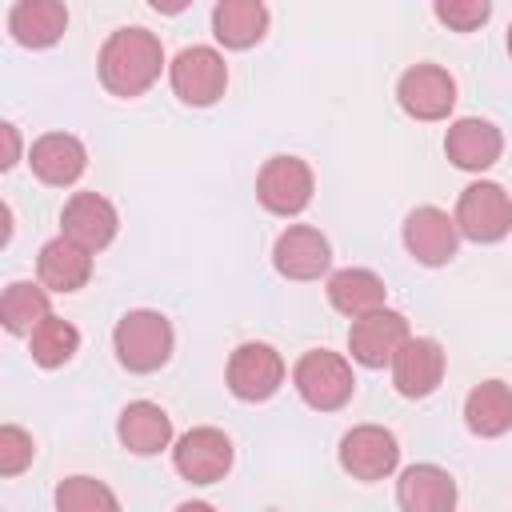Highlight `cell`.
<instances>
[{
  "instance_id": "1",
  "label": "cell",
  "mask_w": 512,
  "mask_h": 512,
  "mask_svg": "<svg viewBox=\"0 0 512 512\" xmlns=\"http://www.w3.org/2000/svg\"><path fill=\"white\" fill-rule=\"evenodd\" d=\"M100 84L112 96H144L164 72V44L148 28H116L100 48Z\"/></svg>"
},
{
  "instance_id": "2",
  "label": "cell",
  "mask_w": 512,
  "mask_h": 512,
  "mask_svg": "<svg viewBox=\"0 0 512 512\" xmlns=\"http://www.w3.org/2000/svg\"><path fill=\"white\" fill-rule=\"evenodd\" d=\"M172 344H176L172 320L164 312H156V308H132L112 328L116 360H120V368H128L136 376L164 368L168 356H172Z\"/></svg>"
},
{
  "instance_id": "3",
  "label": "cell",
  "mask_w": 512,
  "mask_h": 512,
  "mask_svg": "<svg viewBox=\"0 0 512 512\" xmlns=\"http://www.w3.org/2000/svg\"><path fill=\"white\" fill-rule=\"evenodd\" d=\"M292 384L300 392V400L316 412H336L352 400L356 392V376H352V364L340 356V352H328V348H312L296 360L292 368Z\"/></svg>"
},
{
  "instance_id": "4",
  "label": "cell",
  "mask_w": 512,
  "mask_h": 512,
  "mask_svg": "<svg viewBox=\"0 0 512 512\" xmlns=\"http://www.w3.org/2000/svg\"><path fill=\"white\" fill-rule=\"evenodd\" d=\"M456 228L472 244H496L512 232V200L496 180H476L456 200Z\"/></svg>"
},
{
  "instance_id": "5",
  "label": "cell",
  "mask_w": 512,
  "mask_h": 512,
  "mask_svg": "<svg viewBox=\"0 0 512 512\" xmlns=\"http://www.w3.org/2000/svg\"><path fill=\"white\" fill-rule=\"evenodd\" d=\"M224 380H228V392L236 400H248V404L272 400L284 384V356L264 340H244L228 356Z\"/></svg>"
},
{
  "instance_id": "6",
  "label": "cell",
  "mask_w": 512,
  "mask_h": 512,
  "mask_svg": "<svg viewBox=\"0 0 512 512\" xmlns=\"http://www.w3.org/2000/svg\"><path fill=\"white\" fill-rule=\"evenodd\" d=\"M168 80H172V92L192 104V108H208L224 96L228 88V64L216 48L208 44H192L184 52H176V60L168 64Z\"/></svg>"
},
{
  "instance_id": "7",
  "label": "cell",
  "mask_w": 512,
  "mask_h": 512,
  "mask_svg": "<svg viewBox=\"0 0 512 512\" xmlns=\"http://www.w3.org/2000/svg\"><path fill=\"white\" fill-rule=\"evenodd\" d=\"M316 176L300 156H272L256 176V200L272 216H300L312 204Z\"/></svg>"
},
{
  "instance_id": "8",
  "label": "cell",
  "mask_w": 512,
  "mask_h": 512,
  "mask_svg": "<svg viewBox=\"0 0 512 512\" xmlns=\"http://www.w3.org/2000/svg\"><path fill=\"white\" fill-rule=\"evenodd\" d=\"M400 464V444L396 436L384 428V424H356L344 432L340 440V468L352 476V480H384L392 476Z\"/></svg>"
},
{
  "instance_id": "9",
  "label": "cell",
  "mask_w": 512,
  "mask_h": 512,
  "mask_svg": "<svg viewBox=\"0 0 512 512\" xmlns=\"http://www.w3.org/2000/svg\"><path fill=\"white\" fill-rule=\"evenodd\" d=\"M172 464L192 484H216L232 468V440L212 424L188 428L172 448Z\"/></svg>"
},
{
  "instance_id": "10",
  "label": "cell",
  "mask_w": 512,
  "mask_h": 512,
  "mask_svg": "<svg viewBox=\"0 0 512 512\" xmlns=\"http://www.w3.org/2000/svg\"><path fill=\"white\" fill-rule=\"evenodd\" d=\"M396 100L412 120H444L456 104V80L440 64H412L396 80Z\"/></svg>"
},
{
  "instance_id": "11",
  "label": "cell",
  "mask_w": 512,
  "mask_h": 512,
  "mask_svg": "<svg viewBox=\"0 0 512 512\" xmlns=\"http://www.w3.org/2000/svg\"><path fill=\"white\" fill-rule=\"evenodd\" d=\"M408 336L412 332H408L404 312L380 308V312H368V316L352 320V328H348V352L364 368H384V364H392V356L404 348Z\"/></svg>"
},
{
  "instance_id": "12",
  "label": "cell",
  "mask_w": 512,
  "mask_h": 512,
  "mask_svg": "<svg viewBox=\"0 0 512 512\" xmlns=\"http://www.w3.org/2000/svg\"><path fill=\"white\" fill-rule=\"evenodd\" d=\"M404 248L412 252L416 264L424 268H440L456 256L460 248V228H456V216H448L444 208H412L408 220H404Z\"/></svg>"
},
{
  "instance_id": "13",
  "label": "cell",
  "mask_w": 512,
  "mask_h": 512,
  "mask_svg": "<svg viewBox=\"0 0 512 512\" xmlns=\"http://www.w3.org/2000/svg\"><path fill=\"white\" fill-rule=\"evenodd\" d=\"M444 368H448V356H444L440 340H432V336H408L404 348L392 356V384H396L400 396L424 400V396H432L440 388Z\"/></svg>"
},
{
  "instance_id": "14",
  "label": "cell",
  "mask_w": 512,
  "mask_h": 512,
  "mask_svg": "<svg viewBox=\"0 0 512 512\" xmlns=\"http://www.w3.org/2000/svg\"><path fill=\"white\" fill-rule=\"evenodd\" d=\"M116 228H120L116 204L108 196H100V192H72L64 212H60V236L76 240L88 252L108 248L116 240Z\"/></svg>"
},
{
  "instance_id": "15",
  "label": "cell",
  "mask_w": 512,
  "mask_h": 512,
  "mask_svg": "<svg viewBox=\"0 0 512 512\" xmlns=\"http://www.w3.org/2000/svg\"><path fill=\"white\" fill-rule=\"evenodd\" d=\"M272 264L284 280H320L332 264V248H328V236L312 224H288L280 236H276V248H272Z\"/></svg>"
},
{
  "instance_id": "16",
  "label": "cell",
  "mask_w": 512,
  "mask_h": 512,
  "mask_svg": "<svg viewBox=\"0 0 512 512\" xmlns=\"http://www.w3.org/2000/svg\"><path fill=\"white\" fill-rule=\"evenodd\" d=\"M28 164L36 172V180L52 184V188H68L84 176L88 168V148L80 136L72 132H44L32 148H28Z\"/></svg>"
},
{
  "instance_id": "17",
  "label": "cell",
  "mask_w": 512,
  "mask_h": 512,
  "mask_svg": "<svg viewBox=\"0 0 512 512\" xmlns=\"http://www.w3.org/2000/svg\"><path fill=\"white\" fill-rule=\"evenodd\" d=\"M504 152V136L492 120H480V116H464L456 120L448 132H444V156L464 168V172H484L500 160Z\"/></svg>"
},
{
  "instance_id": "18",
  "label": "cell",
  "mask_w": 512,
  "mask_h": 512,
  "mask_svg": "<svg viewBox=\"0 0 512 512\" xmlns=\"http://www.w3.org/2000/svg\"><path fill=\"white\" fill-rule=\"evenodd\" d=\"M400 512H456V480L440 464H408L396 480Z\"/></svg>"
},
{
  "instance_id": "19",
  "label": "cell",
  "mask_w": 512,
  "mask_h": 512,
  "mask_svg": "<svg viewBox=\"0 0 512 512\" xmlns=\"http://www.w3.org/2000/svg\"><path fill=\"white\" fill-rule=\"evenodd\" d=\"M36 276L48 292H80L92 276V252L68 236H52L36 256Z\"/></svg>"
},
{
  "instance_id": "20",
  "label": "cell",
  "mask_w": 512,
  "mask_h": 512,
  "mask_svg": "<svg viewBox=\"0 0 512 512\" xmlns=\"http://www.w3.org/2000/svg\"><path fill=\"white\" fill-rule=\"evenodd\" d=\"M116 436L128 452L156 456L172 444V416L152 400H132L116 420Z\"/></svg>"
},
{
  "instance_id": "21",
  "label": "cell",
  "mask_w": 512,
  "mask_h": 512,
  "mask_svg": "<svg viewBox=\"0 0 512 512\" xmlns=\"http://www.w3.org/2000/svg\"><path fill=\"white\" fill-rule=\"evenodd\" d=\"M68 28V8L60 0H16L8 12V32L24 48H52Z\"/></svg>"
},
{
  "instance_id": "22",
  "label": "cell",
  "mask_w": 512,
  "mask_h": 512,
  "mask_svg": "<svg viewBox=\"0 0 512 512\" xmlns=\"http://www.w3.org/2000/svg\"><path fill=\"white\" fill-rule=\"evenodd\" d=\"M328 304L352 320L388 308V288L372 268H340L328 276Z\"/></svg>"
},
{
  "instance_id": "23",
  "label": "cell",
  "mask_w": 512,
  "mask_h": 512,
  "mask_svg": "<svg viewBox=\"0 0 512 512\" xmlns=\"http://www.w3.org/2000/svg\"><path fill=\"white\" fill-rule=\"evenodd\" d=\"M464 424L480 440H496L512 428V388L504 380H484L464 396Z\"/></svg>"
},
{
  "instance_id": "24",
  "label": "cell",
  "mask_w": 512,
  "mask_h": 512,
  "mask_svg": "<svg viewBox=\"0 0 512 512\" xmlns=\"http://www.w3.org/2000/svg\"><path fill=\"white\" fill-rule=\"evenodd\" d=\"M268 32V8L260 0H220L212 8V36L224 48H252Z\"/></svg>"
},
{
  "instance_id": "25",
  "label": "cell",
  "mask_w": 512,
  "mask_h": 512,
  "mask_svg": "<svg viewBox=\"0 0 512 512\" xmlns=\"http://www.w3.org/2000/svg\"><path fill=\"white\" fill-rule=\"evenodd\" d=\"M48 316H52V300H48V288L44 284L12 280L4 288V296H0V324H4V332L32 336Z\"/></svg>"
},
{
  "instance_id": "26",
  "label": "cell",
  "mask_w": 512,
  "mask_h": 512,
  "mask_svg": "<svg viewBox=\"0 0 512 512\" xmlns=\"http://www.w3.org/2000/svg\"><path fill=\"white\" fill-rule=\"evenodd\" d=\"M28 348H32V360L40 368H60L76 356L80 348V332L76 324H68L64 316H48L32 336H28Z\"/></svg>"
},
{
  "instance_id": "27",
  "label": "cell",
  "mask_w": 512,
  "mask_h": 512,
  "mask_svg": "<svg viewBox=\"0 0 512 512\" xmlns=\"http://www.w3.org/2000/svg\"><path fill=\"white\" fill-rule=\"evenodd\" d=\"M56 512H120V500L96 476H64L56 484Z\"/></svg>"
},
{
  "instance_id": "28",
  "label": "cell",
  "mask_w": 512,
  "mask_h": 512,
  "mask_svg": "<svg viewBox=\"0 0 512 512\" xmlns=\"http://www.w3.org/2000/svg\"><path fill=\"white\" fill-rule=\"evenodd\" d=\"M432 12H436V20L448 24L452 32H476V28L492 16V4H488V0H436Z\"/></svg>"
},
{
  "instance_id": "29",
  "label": "cell",
  "mask_w": 512,
  "mask_h": 512,
  "mask_svg": "<svg viewBox=\"0 0 512 512\" xmlns=\"http://www.w3.org/2000/svg\"><path fill=\"white\" fill-rule=\"evenodd\" d=\"M36 456L32 436L20 424H4L0 428V476H20Z\"/></svg>"
},
{
  "instance_id": "30",
  "label": "cell",
  "mask_w": 512,
  "mask_h": 512,
  "mask_svg": "<svg viewBox=\"0 0 512 512\" xmlns=\"http://www.w3.org/2000/svg\"><path fill=\"white\" fill-rule=\"evenodd\" d=\"M0 136H4V160H0V168H12L16 160H20V132H16V124H0Z\"/></svg>"
},
{
  "instance_id": "31",
  "label": "cell",
  "mask_w": 512,
  "mask_h": 512,
  "mask_svg": "<svg viewBox=\"0 0 512 512\" xmlns=\"http://www.w3.org/2000/svg\"><path fill=\"white\" fill-rule=\"evenodd\" d=\"M176 512H216V508H212L208 500H184V504H180Z\"/></svg>"
},
{
  "instance_id": "32",
  "label": "cell",
  "mask_w": 512,
  "mask_h": 512,
  "mask_svg": "<svg viewBox=\"0 0 512 512\" xmlns=\"http://www.w3.org/2000/svg\"><path fill=\"white\" fill-rule=\"evenodd\" d=\"M508 56H512V24H508Z\"/></svg>"
}]
</instances>
